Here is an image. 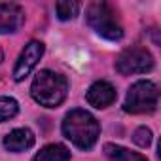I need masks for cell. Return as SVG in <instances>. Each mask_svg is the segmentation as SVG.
<instances>
[{
	"label": "cell",
	"mask_w": 161,
	"mask_h": 161,
	"mask_svg": "<svg viewBox=\"0 0 161 161\" xmlns=\"http://www.w3.org/2000/svg\"><path fill=\"white\" fill-rule=\"evenodd\" d=\"M133 140H135L136 146L148 148V146L152 144V131H150L148 127H138V129L135 131V135H133Z\"/></svg>",
	"instance_id": "14"
},
{
	"label": "cell",
	"mask_w": 161,
	"mask_h": 161,
	"mask_svg": "<svg viewBox=\"0 0 161 161\" xmlns=\"http://www.w3.org/2000/svg\"><path fill=\"white\" fill-rule=\"evenodd\" d=\"M68 159H70V150L63 144H47L32 157V161H68Z\"/></svg>",
	"instance_id": "10"
},
{
	"label": "cell",
	"mask_w": 161,
	"mask_h": 161,
	"mask_svg": "<svg viewBox=\"0 0 161 161\" xmlns=\"http://www.w3.org/2000/svg\"><path fill=\"white\" fill-rule=\"evenodd\" d=\"M31 95L40 106L57 108L68 95V82L53 70H40L31 86Z\"/></svg>",
	"instance_id": "2"
},
{
	"label": "cell",
	"mask_w": 161,
	"mask_h": 161,
	"mask_svg": "<svg viewBox=\"0 0 161 161\" xmlns=\"http://www.w3.org/2000/svg\"><path fill=\"white\" fill-rule=\"evenodd\" d=\"M159 103V89L150 80H140L135 82L125 97L123 110L129 114H148L157 108Z\"/></svg>",
	"instance_id": "4"
},
{
	"label": "cell",
	"mask_w": 161,
	"mask_h": 161,
	"mask_svg": "<svg viewBox=\"0 0 161 161\" xmlns=\"http://www.w3.org/2000/svg\"><path fill=\"white\" fill-rule=\"evenodd\" d=\"M86 19H87V25L97 34H101L103 38L112 40V42L123 38V27H121V23L118 19L116 10L108 2H93V4H89L87 12H86Z\"/></svg>",
	"instance_id": "3"
},
{
	"label": "cell",
	"mask_w": 161,
	"mask_h": 161,
	"mask_svg": "<svg viewBox=\"0 0 161 161\" xmlns=\"http://www.w3.org/2000/svg\"><path fill=\"white\" fill-rule=\"evenodd\" d=\"M19 112V104L12 97H0V123L15 118Z\"/></svg>",
	"instance_id": "12"
},
{
	"label": "cell",
	"mask_w": 161,
	"mask_h": 161,
	"mask_svg": "<svg viewBox=\"0 0 161 161\" xmlns=\"http://www.w3.org/2000/svg\"><path fill=\"white\" fill-rule=\"evenodd\" d=\"M153 68V57L146 47H129L119 53L116 59V70L123 76L131 74H146Z\"/></svg>",
	"instance_id": "5"
},
{
	"label": "cell",
	"mask_w": 161,
	"mask_h": 161,
	"mask_svg": "<svg viewBox=\"0 0 161 161\" xmlns=\"http://www.w3.org/2000/svg\"><path fill=\"white\" fill-rule=\"evenodd\" d=\"M63 135L80 150H91L101 135V125L93 114L82 108L70 110L63 119Z\"/></svg>",
	"instance_id": "1"
},
{
	"label": "cell",
	"mask_w": 161,
	"mask_h": 161,
	"mask_svg": "<svg viewBox=\"0 0 161 161\" xmlns=\"http://www.w3.org/2000/svg\"><path fill=\"white\" fill-rule=\"evenodd\" d=\"M25 25V10L19 4H0V34L17 32Z\"/></svg>",
	"instance_id": "7"
},
{
	"label": "cell",
	"mask_w": 161,
	"mask_h": 161,
	"mask_svg": "<svg viewBox=\"0 0 161 161\" xmlns=\"http://www.w3.org/2000/svg\"><path fill=\"white\" fill-rule=\"evenodd\" d=\"M2 59H4V53H2V49H0V63H2Z\"/></svg>",
	"instance_id": "15"
},
{
	"label": "cell",
	"mask_w": 161,
	"mask_h": 161,
	"mask_svg": "<svg viewBox=\"0 0 161 161\" xmlns=\"http://www.w3.org/2000/svg\"><path fill=\"white\" fill-rule=\"evenodd\" d=\"M55 12H57V17L61 21H68V19H74L80 12V4L78 2H57L55 4Z\"/></svg>",
	"instance_id": "13"
},
{
	"label": "cell",
	"mask_w": 161,
	"mask_h": 161,
	"mask_svg": "<svg viewBox=\"0 0 161 161\" xmlns=\"http://www.w3.org/2000/svg\"><path fill=\"white\" fill-rule=\"evenodd\" d=\"M44 55V44L38 42V40H31L25 49L21 51L17 63H15V68H14V80L15 82H21V80H25L38 64V61L42 59Z\"/></svg>",
	"instance_id": "6"
},
{
	"label": "cell",
	"mask_w": 161,
	"mask_h": 161,
	"mask_svg": "<svg viewBox=\"0 0 161 161\" xmlns=\"http://www.w3.org/2000/svg\"><path fill=\"white\" fill-rule=\"evenodd\" d=\"M116 97H118V93H116V87L110 84V82H95L89 89H87V93H86V99H87V103L93 106V108H106V106H110V104H114L116 103Z\"/></svg>",
	"instance_id": "8"
},
{
	"label": "cell",
	"mask_w": 161,
	"mask_h": 161,
	"mask_svg": "<svg viewBox=\"0 0 161 161\" xmlns=\"http://www.w3.org/2000/svg\"><path fill=\"white\" fill-rule=\"evenodd\" d=\"M34 140H36V136H34V133L31 129L19 127V129H14L12 133H8L4 136V148L8 152L19 153V152H25V150L32 148L34 146Z\"/></svg>",
	"instance_id": "9"
},
{
	"label": "cell",
	"mask_w": 161,
	"mask_h": 161,
	"mask_svg": "<svg viewBox=\"0 0 161 161\" xmlns=\"http://www.w3.org/2000/svg\"><path fill=\"white\" fill-rule=\"evenodd\" d=\"M104 153L106 157H110L112 161H148L144 155L131 152L119 144H104Z\"/></svg>",
	"instance_id": "11"
}]
</instances>
